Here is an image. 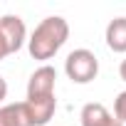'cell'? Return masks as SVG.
<instances>
[{"label": "cell", "instance_id": "cell-1", "mask_svg": "<svg viewBox=\"0 0 126 126\" xmlns=\"http://www.w3.org/2000/svg\"><path fill=\"white\" fill-rule=\"evenodd\" d=\"M67 37H69V22L62 15H49L32 30V35L27 40V52L32 59L47 64V59H52L62 49Z\"/></svg>", "mask_w": 126, "mask_h": 126}, {"label": "cell", "instance_id": "cell-2", "mask_svg": "<svg viewBox=\"0 0 126 126\" xmlns=\"http://www.w3.org/2000/svg\"><path fill=\"white\" fill-rule=\"evenodd\" d=\"M64 72L67 77L74 82V84H89L96 79L99 74V59L92 49L87 47H79V49H72L64 59Z\"/></svg>", "mask_w": 126, "mask_h": 126}, {"label": "cell", "instance_id": "cell-3", "mask_svg": "<svg viewBox=\"0 0 126 126\" xmlns=\"http://www.w3.org/2000/svg\"><path fill=\"white\" fill-rule=\"evenodd\" d=\"M54 84H57V69L52 64L37 67L30 79H27V99H47L54 96Z\"/></svg>", "mask_w": 126, "mask_h": 126}, {"label": "cell", "instance_id": "cell-4", "mask_svg": "<svg viewBox=\"0 0 126 126\" xmlns=\"http://www.w3.org/2000/svg\"><path fill=\"white\" fill-rule=\"evenodd\" d=\"M0 32H3V40H5L10 54L17 52L27 42V27L20 15H3L0 17Z\"/></svg>", "mask_w": 126, "mask_h": 126}, {"label": "cell", "instance_id": "cell-5", "mask_svg": "<svg viewBox=\"0 0 126 126\" xmlns=\"http://www.w3.org/2000/svg\"><path fill=\"white\" fill-rule=\"evenodd\" d=\"M25 111L30 116V126H45L49 124V119L57 111V96H47V99H25Z\"/></svg>", "mask_w": 126, "mask_h": 126}, {"label": "cell", "instance_id": "cell-6", "mask_svg": "<svg viewBox=\"0 0 126 126\" xmlns=\"http://www.w3.org/2000/svg\"><path fill=\"white\" fill-rule=\"evenodd\" d=\"M79 119H82V126H124V124H121L104 104H99V101L84 104Z\"/></svg>", "mask_w": 126, "mask_h": 126}, {"label": "cell", "instance_id": "cell-7", "mask_svg": "<svg viewBox=\"0 0 126 126\" xmlns=\"http://www.w3.org/2000/svg\"><path fill=\"white\" fill-rule=\"evenodd\" d=\"M104 40H106V47H109L111 52L124 54V52H126V17H114V20L106 25Z\"/></svg>", "mask_w": 126, "mask_h": 126}, {"label": "cell", "instance_id": "cell-8", "mask_svg": "<svg viewBox=\"0 0 126 126\" xmlns=\"http://www.w3.org/2000/svg\"><path fill=\"white\" fill-rule=\"evenodd\" d=\"M0 126H30V116L25 111V104H5L0 106Z\"/></svg>", "mask_w": 126, "mask_h": 126}, {"label": "cell", "instance_id": "cell-9", "mask_svg": "<svg viewBox=\"0 0 126 126\" xmlns=\"http://www.w3.org/2000/svg\"><path fill=\"white\" fill-rule=\"evenodd\" d=\"M114 116L126 126V89H124V92H119V94H116V99H114Z\"/></svg>", "mask_w": 126, "mask_h": 126}, {"label": "cell", "instance_id": "cell-10", "mask_svg": "<svg viewBox=\"0 0 126 126\" xmlns=\"http://www.w3.org/2000/svg\"><path fill=\"white\" fill-rule=\"evenodd\" d=\"M8 54H10V52H8V45H5V40H3V32H0V62H3Z\"/></svg>", "mask_w": 126, "mask_h": 126}, {"label": "cell", "instance_id": "cell-11", "mask_svg": "<svg viewBox=\"0 0 126 126\" xmlns=\"http://www.w3.org/2000/svg\"><path fill=\"white\" fill-rule=\"evenodd\" d=\"M5 96H8V82H5L3 77H0V104L5 101Z\"/></svg>", "mask_w": 126, "mask_h": 126}, {"label": "cell", "instance_id": "cell-12", "mask_svg": "<svg viewBox=\"0 0 126 126\" xmlns=\"http://www.w3.org/2000/svg\"><path fill=\"white\" fill-rule=\"evenodd\" d=\"M119 77L126 82V59H121V64H119Z\"/></svg>", "mask_w": 126, "mask_h": 126}]
</instances>
